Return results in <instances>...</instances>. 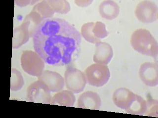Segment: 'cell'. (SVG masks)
Segmentation results:
<instances>
[{"label": "cell", "mask_w": 158, "mask_h": 118, "mask_svg": "<svg viewBox=\"0 0 158 118\" xmlns=\"http://www.w3.org/2000/svg\"><path fill=\"white\" fill-rule=\"evenodd\" d=\"M22 69L25 73L38 77L44 69V61L36 52L25 50L20 58Z\"/></svg>", "instance_id": "obj_3"}, {"label": "cell", "mask_w": 158, "mask_h": 118, "mask_svg": "<svg viewBox=\"0 0 158 118\" xmlns=\"http://www.w3.org/2000/svg\"><path fill=\"white\" fill-rule=\"evenodd\" d=\"M30 38L29 31L26 24L22 22L21 25L14 29L12 38V48L18 49L27 43Z\"/></svg>", "instance_id": "obj_14"}, {"label": "cell", "mask_w": 158, "mask_h": 118, "mask_svg": "<svg viewBox=\"0 0 158 118\" xmlns=\"http://www.w3.org/2000/svg\"><path fill=\"white\" fill-rule=\"evenodd\" d=\"M146 110V101L141 96L136 94L135 97L130 106L126 110L130 114L143 115Z\"/></svg>", "instance_id": "obj_17"}, {"label": "cell", "mask_w": 158, "mask_h": 118, "mask_svg": "<svg viewBox=\"0 0 158 118\" xmlns=\"http://www.w3.org/2000/svg\"><path fill=\"white\" fill-rule=\"evenodd\" d=\"M94 22H88L84 24L81 28V35L85 41L89 43L95 44L98 42L100 41L99 39L95 38L93 34L92 29L94 27Z\"/></svg>", "instance_id": "obj_21"}, {"label": "cell", "mask_w": 158, "mask_h": 118, "mask_svg": "<svg viewBox=\"0 0 158 118\" xmlns=\"http://www.w3.org/2000/svg\"><path fill=\"white\" fill-rule=\"evenodd\" d=\"M32 11L38 13L44 20L51 18L54 14V11L47 1H43L36 4Z\"/></svg>", "instance_id": "obj_18"}, {"label": "cell", "mask_w": 158, "mask_h": 118, "mask_svg": "<svg viewBox=\"0 0 158 118\" xmlns=\"http://www.w3.org/2000/svg\"><path fill=\"white\" fill-rule=\"evenodd\" d=\"M15 2H16L17 6L20 7L26 6L28 5H33L34 3L36 2V1H15Z\"/></svg>", "instance_id": "obj_24"}, {"label": "cell", "mask_w": 158, "mask_h": 118, "mask_svg": "<svg viewBox=\"0 0 158 118\" xmlns=\"http://www.w3.org/2000/svg\"><path fill=\"white\" fill-rule=\"evenodd\" d=\"M89 85L101 87L109 80L110 72L108 66L104 65L94 64L88 66L84 73Z\"/></svg>", "instance_id": "obj_4"}, {"label": "cell", "mask_w": 158, "mask_h": 118, "mask_svg": "<svg viewBox=\"0 0 158 118\" xmlns=\"http://www.w3.org/2000/svg\"><path fill=\"white\" fill-rule=\"evenodd\" d=\"M47 1L54 13L63 14H68L70 11V5L65 0H48Z\"/></svg>", "instance_id": "obj_20"}, {"label": "cell", "mask_w": 158, "mask_h": 118, "mask_svg": "<svg viewBox=\"0 0 158 118\" xmlns=\"http://www.w3.org/2000/svg\"><path fill=\"white\" fill-rule=\"evenodd\" d=\"M135 14L137 19L141 22L151 23L158 19V6L153 2L143 1L137 5Z\"/></svg>", "instance_id": "obj_7"}, {"label": "cell", "mask_w": 158, "mask_h": 118, "mask_svg": "<svg viewBox=\"0 0 158 118\" xmlns=\"http://www.w3.org/2000/svg\"><path fill=\"white\" fill-rule=\"evenodd\" d=\"M135 95L127 88H120L114 92L113 100L116 106L126 110L132 103Z\"/></svg>", "instance_id": "obj_12"}, {"label": "cell", "mask_w": 158, "mask_h": 118, "mask_svg": "<svg viewBox=\"0 0 158 118\" xmlns=\"http://www.w3.org/2000/svg\"><path fill=\"white\" fill-rule=\"evenodd\" d=\"M24 84L23 77L19 71L15 69H11L10 90L16 92L21 90Z\"/></svg>", "instance_id": "obj_19"}, {"label": "cell", "mask_w": 158, "mask_h": 118, "mask_svg": "<svg viewBox=\"0 0 158 118\" xmlns=\"http://www.w3.org/2000/svg\"><path fill=\"white\" fill-rule=\"evenodd\" d=\"M93 2V1H75V2L76 5L78 6H86L91 4V2Z\"/></svg>", "instance_id": "obj_25"}, {"label": "cell", "mask_w": 158, "mask_h": 118, "mask_svg": "<svg viewBox=\"0 0 158 118\" xmlns=\"http://www.w3.org/2000/svg\"><path fill=\"white\" fill-rule=\"evenodd\" d=\"M66 88L74 93L82 92L86 85V77L84 73L73 66L66 68L64 74Z\"/></svg>", "instance_id": "obj_5"}, {"label": "cell", "mask_w": 158, "mask_h": 118, "mask_svg": "<svg viewBox=\"0 0 158 118\" xmlns=\"http://www.w3.org/2000/svg\"><path fill=\"white\" fill-rule=\"evenodd\" d=\"M27 97L29 102L43 104H49L52 98L48 87L39 80L32 83L27 88Z\"/></svg>", "instance_id": "obj_6"}, {"label": "cell", "mask_w": 158, "mask_h": 118, "mask_svg": "<svg viewBox=\"0 0 158 118\" xmlns=\"http://www.w3.org/2000/svg\"><path fill=\"white\" fill-rule=\"evenodd\" d=\"M44 20L43 18L37 12L31 11L30 14L25 17L23 22L26 24L28 28L30 37H33L36 30Z\"/></svg>", "instance_id": "obj_16"}, {"label": "cell", "mask_w": 158, "mask_h": 118, "mask_svg": "<svg viewBox=\"0 0 158 118\" xmlns=\"http://www.w3.org/2000/svg\"><path fill=\"white\" fill-rule=\"evenodd\" d=\"M140 78L145 85L155 87L158 84V65L157 63L146 62L140 67Z\"/></svg>", "instance_id": "obj_8"}, {"label": "cell", "mask_w": 158, "mask_h": 118, "mask_svg": "<svg viewBox=\"0 0 158 118\" xmlns=\"http://www.w3.org/2000/svg\"><path fill=\"white\" fill-rule=\"evenodd\" d=\"M99 12L103 18L111 20L118 16L120 7L117 3L113 1H104L99 6Z\"/></svg>", "instance_id": "obj_13"}, {"label": "cell", "mask_w": 158, "mask_h": 118, "mask_svg": "<svg viewBox=\"0 0 158 118\" xmlns=\"http://www.w3.org/2000/svg\"><path fill=\"white\" fill-rule=\"evenodd\" d=\"M34 49L49 65H70L79 58L81 50L80 32L64 19L43 20L33 37Z\"/></svg>", "instance_id": "obj_1"}, {"label": "cell", "mask_w": 158, "mask_h": 118, "mask_svg": "<svg viewBox=\"0 0 158 118\" xmlns=\"http://www.w3.org/2000/svg\"><path fill=\"white\" fill-rule=\"evenodd\" d=\"M38 79L46 84L51 92H59L64 88V79L55 71L44 70Z\"/></svg>", "instance_id": "obj_9"}, {"label": "cell", "mask_w": 158, "mask_h": 118, "mask_svg": "<svg viewBox=\"0 0 158 118\" xmlns=\"http://www.w3.org/2000/svg\"><path fill=\"white\" fill-rule=\"evenodd\" d=\"M101 106V100L98 93L91 91L83 92L78 100L79 108L98 110Z\"/></svg>", "instance_id": "obj_11"}, {"label": "cell", "mask_w": 158, "mask_h": 118, "mask_svg": "<svg viewBox=\"0 0 158 118\" xmlns=\"http://www.w3.org/2000/svg\"><path fill=\"white\" fill-rule=\"evenodd\" d=\"M92 32L95 38L99 41L107 37L108 34V33L106 30L105 25L102 22L99 21L94 23Z\"/></svg>", "instance_id": "obj_22"}, {"label": "cell", "mask_w": 158, "mask_h": 118, "mask_svg": "<svg viewBox=\"0 0 158 118\" xmlns=\"http://www.w3.org/2000/svg\"><path fill=\"white\" fill-rule=\"evenodd\" d=\"M95 46L96 50L93 57L94 62L107 65L110 63L113 56L112 47L108 43L101 41L95 43Z\"/></svg>", "instance_id": "obj_10"}, {"label": "cell", "mask_w": 158, "mask_h": 118, "mask_svg": "<svg viewBox=\"0 0 158 118\" xmlns=\"http://www.w3.org/2000/svg\"><path fill=\"white\" fill-rule=\"evenodd\" d=\"M132 48L138 53L157 58L158 44L150 32L144 29L136 30L132 33L131 39Z\"/></svg>", "instance_id": "obj_2"}, {"label": "cell", "mask_w": 158, "mask_h": 118, "mask_svg": "<svg viewBox=\"0 0 158 118\" xmlns=\"http://www.w3.org/2000/svg\"><path fill=\"white\" fill-rule=\"evenodd\" d=\"M144 114L155 117L158 115V100L149 98L146 101V110Z\"/></svg>", "instance_id": "obj_23"}, {"label": "cell", "mask_w": 158, "mask_h": 118, "mask_svg": "<svg viewBox=\"0 0 158 118\" xmlns=\"http://www.w3.org/2000/svg\"><path fill=\"white\" fill-rule=\"evenodd\" d=\"M76 97L70 91H60L52 97L49 104L73 107L75 102Z\"/></svg>", "instance_id": "obj_15"}]
</instances>
